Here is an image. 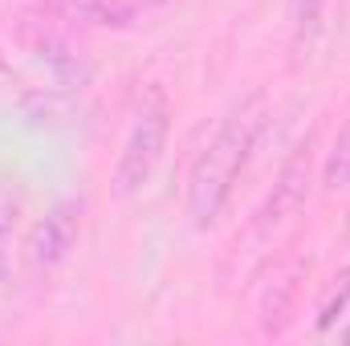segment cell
Wrapping results in <instances>:
<instances>
[{"mask_svg":"<svg viewBox=\"0 0 350 346\" xmlns=\"http://www.w3.org/2000/svg\"><path fill=\"white\" fill-rule=\"evenodd\" d=\"M310 196V147H297V155L281 168L277 183H273V196L265 200V208L257 212V224L261 228H277L285 224Z\"/></svg>","mask_w":350,"mask_h":346,"instance_id":"cell-4","label":"cell"},{"mask_svg":"<svg viewBox=\"0 0 350 346\" xmlns=\"http://www.w3.org/2000/svg\"><path fill=\"white\" fill-rule=\"evenodd\" d=\"M167 135H172V106H167V94L163 90H147L135 118H131V131L122 139V151H118V163H114V191L122 200L139 196L151 175L159 168L163 151H167Z\"/></svg>","mask_w":350,"mask_h":346,"instance_id":"cell-2","label":"cell"},{"mask_svg":"<svg viewBox=\"0 0 350 346\" xmlns=\"http://www.w3.org/2000/svg\"><path fill=\"white\" fill-rule=\"evenodd\" d=\"M49 8H57L70 21L98 25V29H126L135 25V4L131 0H45Z\"/></svg>","mask_w":350,"mask_h":346,"instance_id":"cell-5","label":"cell"},{"mask_svg":"<svg viewBox=\"0 0 350 346\" xmlns=\"http://www.w3.org/2000/svg\"><path fill=\"white\" fill-rule=\"evenodd\" d=\"M261 127H265V106L253 98V102L237 106L220 122V131L208 139L204 155L196 159L191 179H187V216H191L196 228H212L224 216V208L232 200V187L245 172L253 147H257Z\"/></svg>","mask_w":350,"mask_h":346,"instance_id":"cell-1","label":"cell"},{"mask_svg":"<svg viewBox=\"0 0 350 346\" xmlns=\"http://www.w3.org/2000/svg\"><path fill=\"white\" fill-rule=\"evenodd\" d=\"M338 338H342V343H350V314H347V322L338 326Z\"/></svg>","mask_w":350,"mask_h":346,"instance_id":"cell-9","label":"cell"},{"mask_svg":"<svg viewBox=\"0 0 350 346\" xmlns=\"http://www.w3.org/2000/svg\"><path fill=\"white\" fill-rule=\"evenodd\" d=\"M318 4H322V0H293L297 21H314V16H318Z\"/></svg>","mask_w":350,"mask_h":346,"instance_id":"cell-8","label":"cell"},{"mask_svg":"<svg viewBox=\"0 0 350 346\" xmlns=\"http://www.w3.org/2000/svg\"><path fill=\"white\" fill-rule=\"evenodd\" d=\"M338 285L326 293V302L318 306V330L322 334H338V326L347 322L350 314V269L342 273V277H334Z\"/></svg>","mask_w":350,"mask_h":346,"instance_id":"cell-6","label":"cell"},{"mask_svg":"<svg viewBox=\"0 0 350 346\" xmlns=\"http://www.w3.org/2000/svg\"><path fill=\"white\" fill-rule=\"evenodd\" d=\"M78 232H82V200H57L41 216V224L33 228V237H29V261L37 269L62 265V261L74 253Z\"/></svg>","mask_w":350,"mask_h":346,"instance_id":"cell-3","label":"cell"},{"mask_svg":"<svg viewBox=\"0 0 350 346\" xmlns=\"http://www.w3.org/2000/svg\"><path fill=\"white\" fill-rule=\"evenodd\" d=\"M322 183H326L330 191L350 187V122L342 127V135H338L334 147H330V159H326V168H322Z\"/></svg>","mask_w":350,"mask_h":346,"instance_id":"cell-7","label":"cell"}]
</instances>
